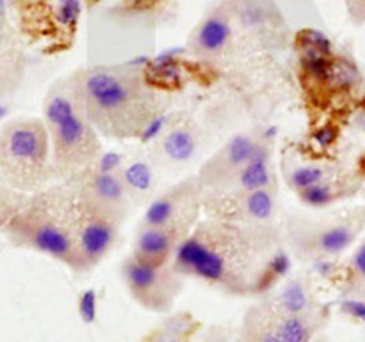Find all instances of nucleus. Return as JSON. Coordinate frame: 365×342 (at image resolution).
<instances>
[{"mask_svg": "<svg viewBox=\"0 0 365 342\" xmlns=\"http://www.w3.org/2000/svg\"><path fill=\"white\" fill-rule=\"evenodd\" d=\"M302 45L309 46V48L317 50V52L324 53V56H331V41L327 34H323L321 31H314V28H309V31H303L302 34Z\"/></svg>", "mask_w": 365, "mask_h": 342, "instance_id": "nucleus-24", "label": "nucleus"}, {"mask_svg": "<svg viewBox=\"0 0 365 342\" xmlns=\"http://www.w3.org/2000/svg\"><path fill=\"white\" fill-rule=\"evenodd\" d=\"M237 342H282L266 303L259 301L246 312Z\"/></svg>", "mask_w": 365, "mask_h": 342, "instance_id": "nucleus-15", "label": "nucleus"}, {"mask_svg": "<svg viewBox=\"0 0 365 342\" xmlns=\"http://www.w3.org/2000/svg\"><path fill=\"white\" fill-rule=\"evenodd\" d=\"M81 195L98 209L121 217L128 202V192L120 171H98L89 167V175L81 185Z\"/></svg>", "mask_w": 365, "mask_h": 342, "instance_id": "nucleus-11", "label": "nucleus"}, {"mask_svg": "<svg viewBox=\"0 0 365 342\" xmlns=\"http://www.w3.org/2000/svg\"><path fill=\"white\" fill-rule=\"evenodd\" d=\"M173 266L234 296L267 294L291 271L284 235L271 223H237L209 217L198 221L178 244Z\"/></svg>", "mask_w": 365, "mask_h": 342, "instance_id": "nucleus-1", "label": "nucleus"}, {"mask_svg": "<svg viewBox=\"0 0 365 342\" xmlns=\"http://www.w3.org/2000/svg\"><path fill=\"white\" fill-rule=\"evenodd\" d=\"M277 212V187L241 191L209 189L203 192V214L237 223H271Z\"/></svg>", "mask_w": 365, "mask_h": 342, "instance_id": "nucleus-7", "label": "nucleus"}, {"mask_svg": "<svg viewBox=\"0 0 365 342\" xmlns=\"http://www.w3.org/2000/svg\"><path fill=\"white\" fill-rule=\"evenodd\" d=\"M184 235L168 227H141L134 239L132 256L150 266H166L173 262Z\"/></svg>", "mask_w": 365, "mask_h": 342, "instance_id": "nucleus-12", "label": "nucleus"}, {"mask_svg": "<svg viewBox=\"0 0 365 342\" xmlns=\"http://www.w3.org/2000/svg\"><path fill=\"white\" fill-rule=\"evenodd\" d=\"M78 198V227H77V246L81 271L95 267L116 242L120 234L121 217L98 209L89 203L81 191Z\"/></svg>", "mask_w": 365, "mask_h": 342, "instance_id": "nucleus-8", "label": "nucleus"}, {"mask_svg": "<svg viewBox=\"0 0 365 342\" xmlns=\"http://www.w3.org/2000/svg\"><path fill=\"white\" fill-rule=\"evenodd\" d=\"M339 139V130L334 125H323L314 132V141L321 146V148H330L335 141Z\"/></svg>", "mask_w": 365, "mask_h": 342, "instance_id": "nucleus-27", "label": "nucleus"}, {"mask_svg": "<svg viewBox=\"0 0 365 342\" xmlns=\"http://www.w3.org/2000/svg\"><path fill=\"white\" fill-rule=\"evenodd\" d=\"M341 306V312L346 314L351 319L360 321L365 324V299L360 298H344L339 303Z\"/></svg>", "mask_w": 365, "mask_h": 342, "instance_id": "nucleus-25", "label": "nucleus"}, {"mask_svg": "<svg viewBox=\"0 0 365 342\" xmlns=\"http://www.w3.org/2000/svg\"><path fill=\"white\" fill-rule=\"evenodd\" d=\"M351 267H353V273H355L356 276L365 280V241L359 246V248H356V252L353 253Z\"/></svg>", "mask_w": 365, "mask_h": 342, "instance_id": "nucleus-28", "label": "nucleus"}, {"mask_svg": "<svg viewBox=\"0 0 365 342\" xmlns=\"http://www.w3.org/2000/svg\"><path fill=\"white\" fill-rule=\"evenodd\" d=\"M4 148L11 162L29 173H38L48 157V135L38 121H24L9 128Z\"/></svg>", "mask_w": 365, "mask_h": 342, "instance_id": "nucleus-10", "label": "nucleus"}, {"mask_svg": "<svg viewBox=\"0 0 365 342\" xmlns=\"http://www.w3.org/2000/svg\"><path fill=\"white\" fill-rule=\"evenodd\" d=\"M360 227L362 223L355 216L324 223L312 221V224L296 221L287 228V239L296 256L316 262L319 259H330L344 253L359 237Z\"/></svg>", "mask_w": 365, "mask_h": 342, "instance_id": "nucleus-4", "label": "nucleus"}, {"mask_svg": "<svg viewBox=\"0 0 365 342\" xmlns=\"http://www.w3.org/2000/svg\"><path fill=\"white\" fill-rule=\"evenodd\" d=\"M81 0H59L56 18L64 27H73L81 16Z\"/></svg>", "mask_w": 365, "mask_h": 342, "instance_id": "nucleus-23", "label": "nucleus"}, {"mask_svg": "<svg viewBox=\"0 0 365 342\" xmlns=\"http://www.w3.org/2000/svg\"><path fill=\"white\" fill-rule=\"evenodd\" d=\"M202 342H227V337H225L223 330H220V328H210V330L203 335Z\"/></svg>", "mask_w": 365, "mask_h": 342, "instance_id": "nucleus-29", "label": "nucleus"}, {"mask_svg": "<svg viewBox=\"0 0 365 342\" xmlns=\"http://www.w3.org/2000/svg\"><path fill=\"white\" fill-rule=\"evenodd\" d=\"M202 324L189 312H178L166 317L155 330L150 331L143 342H192Z\"/></svg>", "mask_w": 365, "mask_h": 342, "instance_id": "nucleus-16", "label": "nucleus"}, {"mask_svg": "<svg viewBox=\"0 0 365 342\" xmlns=\"http://www.w3.org/2000/svg\"><path fill=\"white\" fill-rule=\"evenodd\" d=\"M262 132H242L228 139L196 175L203 189H223L250 162L260 142Z\"/></svg>", "mask_w": 365, "mask_h": 342, "instance_id": "nucleus-9", "label": "nucleus"}, {"mask_svg": "<svg viewBox=\"0 0 365 342\" xmlns=\"http://www.w3.org/2000/svg\"><path fill=\"white\" fill-rule=\"evenodd\" d=\"M164 157L173 164H187L198 153V138L189 127H177L166 132L160 142Z\"/></svg>", "mask_w": 365, "mask_h": 342, "instance_id": "nucleus-18", "label": "nucleus"}, {"mask_svg": "<svg viewBox=\"0 0 365 342\" xmlns=\"http://www.w3.org/2000/svg\"><path fill=\"white\" fill-rule=\"evenodd\" d=\"M121 274L132 298L153 312H168L184 289V274L173 262L150 266L130 255L121 266Z\"/></svg>", "mask_w": 365, "mask_h": 342, "instance_id": "nucleus-3", "label": "nucleus"}, {"mask_svg": "<svg viewBox=\"0 0 365 342\" xmlns=\"http://www.w3.org/2000/svg\"><path fill=\"white\" fill-rule=\"evenodd\" d=\"M4 7H6V2H4V0H0V14L4 13Z\"/></svg>", "mask_w": 365, "mask_h": 342, "instance_id": "nucleus-32", "label": "nucleus"}, {"mask_svg": "<svg viewBox=\"0 0 365 342\" xmlns=\"http://www.w3.org/2000/svg\"><path fill=\"white\" fill-rule=\"evenodd\" d=\"M230 21L225 16H209L202 25L195 38V52L200 56H216L227 46L230 39Z\"/></svg>", "mask_w": 365, "mask_h": 342, "instance_id": "nucleus-17", "label": "nucleus"}, {"mask_svg": "<svg viewBox=\"0 0 365 342\" xmlns=\"http://www.w3.org/2000/svg\"><path fill=\"white\" fill-rule=\"evenodd\" d=\"M264 299H267L280 312L323 317L321 316V305L302 278H291L278 289L277 294L267 296Z\"/></svg>", "mask_w": 365, "mask_h": 342, "instance_id": "nucleus-13", "label": "nucleus"}, {"mask_svg": "<svg viewBox=\"0 0 365 342\" xmlns=\"http://www.w3.org/2000/svg\"><path fill=\"white\" fill-rule=\"evenodd\" d=\"M269 309L271 319L280 335L282 342H314L319 330L321 317L298 316V314H285L274 309L267 299H262Z\"/></svg>", "mask_w": 365, "mask_h": 342, "instance_id": "nucleus-14", "label": "nucleus"}, {"mask_svg": "<svg viewBox=\"0 0 365 342\" xmlns=\"http://www.w3.org/2000/svg\"><path fill=\"white\" fill-rule=\"evenodd\" d=\"M330 177V170L324 164H302V166H296L289 171L287 184L292 191L299 192Z\"/></svg>", "mask_w": 365, "mask_h": 342, "instance_id": "nucleus-21", "label": "nucleus"}, {"mask_svg": "<svg viewBox=\"0 0 365 342\" xmlns=\"http://www.w3.org/2000/svg\"><path fill=\"white\" fill-rule=\"evenodd\" d=\"M120 173L127 187L128 198H145L155 187V173L145 160H132L125 164Z\"/></svg>", "mask_w": 365, "mask_h": 342, "instance_id": "nucleus-19", "label": "nucleus"}, {"mask_svg": "<svg viewBox=\"0 0 365 342\" xmlns=\"http://www.w3.org/2000/svg\"><path fill=\"white\" fill-rule=\"evenodd\" d=\"M84 114L96 130L127 138L141 135L159 114L152 91L138 71L95 70L81 82Z\"/></svg>", "mask_w": 365, "mask_h": 342, "instance_id": "nucleus-2", "label": "nucleus"}, {"mask_svg": "<svg viewBox=\"0 0 365 342\" xmlns=\"http://www.w3.org/2000/svg\"><path fill=\"white\" fill-rule=\"evenodd\" d=\"M53 142V157L63 170L77 175L89 170L100 157L98 130L93 127L84 110L70 114L48 125Z\"/></svg>", "mask_w": 365, "mask_h": 342, "instance_id": "nucleus-5", "label": "nucleus"}, {"mask_svg": "<svg viewBox=\"0 0 365 342\" xmlns=\"http://www.w3.org/2000/svg\"><path fill=\"white\" fill-rule=\"evenodd\" d=\"M164 127H166V116H164L163 113H159L157 116H153L152 120H150V123L146 125L145 130L141 132L139 139H141L143 142L153 141L155 138H159L160 132L164 130Z\"/></svg>", "mask_w": 365, "mask_h": 342, "instance_id": "nucleus-26", "label": "nucleus"}, {"mask_svg": "<svg viewBox=\"0 0 365 342\" xmlns=\"http://www.w3.org/2000/svg\"><path fill=\"white\" fill-rule=\"evenodd\" d=\"M203 192L205 189L200 184L198 177L180 182L150 202L141 227L175 228L187 237L203 210Z\"/></svg>", "mask_w": 365, "mask_h": 342, "instance_id": "nucleus-6", "label": "nucleus"}, {"mask_svg": "<svg viewBox=\"0 0 365 342\" xmlns=\"http://www.w3.org/2000/svg\"><path fill=\"white\" fill-rule=\"evenodd\" d=\"M6 114H7V107L0 105V120H2V118H6Z\"/></svg>", "mask_w": 365, "mask_h": 342, "instance_id": "nucleus-30", "label": "nucleus"}, {"mask_svg": "<svg viewBox=\"0 0 365 342\" xmlns=\"http://www.w3.org/2000/svg\"><path fill=\"white\" fill-rule=\"evenodd\" d=\"M341 192L339 185H335L330 177L319 184L312 185V187L299 191L298 198L302 200L303 205L310 207V209H324V207H330L331 203L337 202L341 198Z\"/></svg>", "mask_w": 365, "mask_h": 342, "instance_id": "nucleus-20", "label": "nucleus"}, {"mask_svg": "<svg viewBox=\"0 0 365 342\" xmlns=\"http://www.w3.org/2000/svg\"><path fill=\"white\" fill-rule=\"evenodd\" d=\"M314 342H330V341H328L327 337H317L316 341H314Z\"/></svg>", "mask_w": 365, "mask_h": 342, "instance_id": "nucleus-31", "label": "nucleus"}, {"mask_svg": "<svg viewBox=\"0 0 365 342\" xmlns=\"http://www.w3.org/2000/svg\"><path fill=\"white\" fill-rule=\"evenodd\" d=\"M78 316L84 323L91 324L98 316V296L95 289H88L78 296Z\"/></svg>", "mask_w": 365, "mask_h": 342, "instance_id": "nucleus-22", "label": "nucleus"}]
</instances>
